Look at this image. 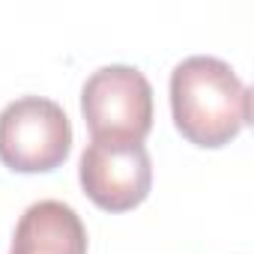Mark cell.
Listing matches in <instances>:
<instances>
[{"label":"cell","mask_w":254,"mask_h":254,"mask_svg":"<svg viewBox=\"0 0 254 254\" xmlns=\"http://www.w3.org/2000/svg\"><path fill=\"white\" fill-rule=\"evenodd\" d=\"M171 114L189 144L221 150L251 123V90L230 63L194 54L171 72Z\"/></svg>","instance_id":"6da1fadb"},{"label":"cell","mask_w":254,"mask_h":254,"mask_svg":"<svg viewBox=\"0 0 254 254\" xmlns=\"http://www.w3.org/2000/svg\"><path fill=\"white\" fill-rule=\"evenodd\" d=\"M81 114L90 141L144 144L153 129V87L135 66H102L81 87Z\"/></svg>","instance_id":"7a4b0ae2"},{"label":"cell","mask_w":254,"mask_h":254,"mask_svg":"<svg viewBox=\"0 0 254 254\" xmlns=\"http://www.w3.org/2000/svg\"><path fill=\"white\" fill-rule=\"evenodd\" d=\"M72 153V123L45 96H21L0 111V162L15 174H51Z\"/></svg>","instance_id":"3957f363"},{"label":"cell","mask_w":254,"mask_h":254,"mask_svg":"<svg viewBox=\"0 0 254 254\" xmlns=\"http://www.w3.org/2000/svg\"><path fill=\"white\" fill-rule=\"evenodd\" d=\"M78 180L84 194L105 212H129L150 197L153 162L144 144H99L81 153Z\"/></svg>","instance_id":"277c9868"},{"label":"cell","mask_w":254,"mask_h":254,"mask_svg":"<svg viewBox=\"0 0 254 254\" xmlns=\"http://www.w3.org/2000/svg\"><path fill=\"white\" fill-rule=\"evenodd\" d=\"M9 254H87V227L63 200H36L15 224Z\"/></svg>","instance_id":"5b68a950"}]
</instances>
